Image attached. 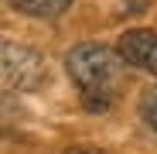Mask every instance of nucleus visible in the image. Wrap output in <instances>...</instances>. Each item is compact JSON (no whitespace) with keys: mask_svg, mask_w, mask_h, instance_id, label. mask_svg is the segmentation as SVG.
<instances>
[{"mask_svg":"<svg viewBox=\"0 0 157 154\" xmlns=\"http://www.w3.org/2000/svg\"><path fill=\"white\" fill-rule=\"evenodd\" d=\"M140 116H144V123L150 127V130L157 134V86H150V89L140 93Z\"/></svg>","mask_w":157,"mask_h":154,"instance_id":"obj_5","label":"nucleus"},{"mask_svg":"<svg viewBox=\"0 0 157 154\" xmlns=\"http://www.w3.org/2000/svg\"><path fill=\"white\" fill-rule=\"evenodd\" d=\"M4 82L7 89H17V93H34L48 82V69H44V58L38 55L34 48L21 45V41H4Z\"/></svg>","mask_w":157,"mask_h":154,"instance_id":"obj_2","label":"nucleus"},{"mask_svg":"<svg viewBox=\"0 0 157 154\" xmlns=\"http://www.w3.org/2000/svg\"><path fill=\"white\" fill-rule=\"evenodd\" d=\"M7 4L28 17H58L72 7V0H7Z\"/></svg>","mask_w":157,"mask_h":154,"instance_id":"obj_4","label":"nucleus"},{"mask_svg":"<svg viewBox=\"0 0 157 154\" xmlns=\"http://www.w3.org/2000/svg\"><path fill=\"white\" fill-rule=\"evenodd\" d=\"M123 55L106 45H96V41H86V45H75L68 55H65V69H68V79L75 82L82 103L92 110V113H102L109 110L120 89H123Z\"/></svg>","mask_w":157,"mask_h":154,"instance_id":"obj_1","label":"nucleus"},{"mask_svg":"<svg viewBox=\"0 0 157 154\" xmlns=\"http://www.w3.org/2000/svg\"><path fill=\"white\" fill-rule=\"evenodd\" d=\"M116 51L123 55V62L130 69H140L147 75H157V31H144V28L126 31V34H120Z\"/></svg>","mask_w":157,"mask_h":154,"instance_id":"obj_3","label":"nucleus"}]
</instances>
